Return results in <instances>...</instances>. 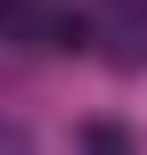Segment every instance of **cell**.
Masks as SVG:
<instances>
[{
	"mask_svg": "<svg viewBox=\"0 0 147 155\" xmlns=\"http://www.w3.org/2000/svg\"><path fill=\"white\" fill-rule=\"evenodd\" d=\"M98 57L115 74H139L147 65V16H98Z\"/></svg>",
	"mask_w": 147,
	"mask_h": 155,
	"instance_id": "6da1fadb",
	"label": "cell"
},
{
	"mask_svg": "<svg viewBox=\"0 0 147 155\" xmlns=\"http://www.w3.org/2000/svg\"><path fill=\"white\" fill-rule=\"evenodd\" d=\"M0 41L49 49V8H41V0H0Z\"/></svg>",
	"mask_w": 147,
	"mask_h": 155,
	"instance_id": "7a4b0ae2",
	"label": "cell"
},
{
	"mask_svg": "<svg viewBox=\"0 0 147 155\" xmlns=\"http://www.w3.org/2000/svg\"><path fill=\"white\" fill-rule=\"evenodd\" d=\"M82 155H139V139H131L123 123H90V131H82Z\"/></svg>",
	"mask_w": 147,
	"mask_h": 155,
	"instance_id": "3957f363",
	"label": "cell"
},
{
	"mask_svg": "<svg viewBox=\"0 0 147 155\" xmlns=\"http://www.w3.org/2000/svg\"><path fill=\"white\" fill-rule=\"evenodd\" d=\"M106 16H147V0H106Z\"/></svg>",
	"mask_w": 147,
	"mask_h": 155,
	"instance_id": "277c9868",
	"label": "cell"
}]
</instances>
